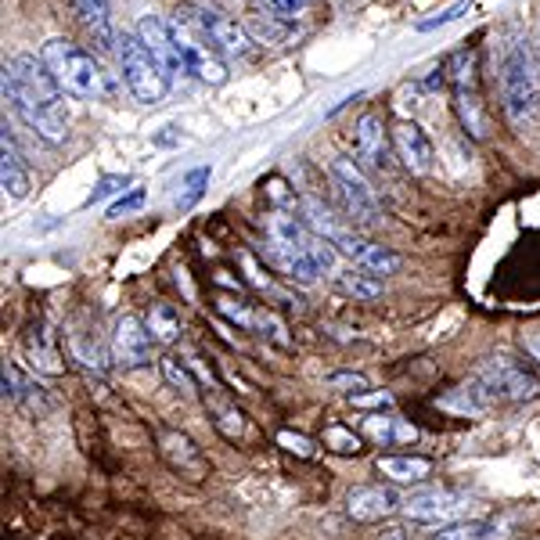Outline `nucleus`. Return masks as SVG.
Wrapping results in <instances>:
<instances>
[{
	"mask_svg": "<svg viewBox=\"0 0 540 540\" xmlns=\"http://www.w3.org/2000/svg\"><path fill=\"white\" fill-rule=\"evenodd\" d=\"M62 98V87L54 83L40 54H15L4 65V101L26 130H33L47 144H62L69 137Z\"/></svg>",
	"mask_w": 540,
	"mask_h": 540,
	"instance_id": "1",
	"label": "nucleus"
},
{
	"mask_svg": "<svg viewBox=\"0 0 540 540\" xmlns=\"http://www.w3.org/2000/svg\"><path fill=\"white\" fill-rule=\"evenodd\" d=\"M40 58H44L54 83H58L62 94H69V98L76 101L112 98V80H108L105 65L90 51H83V47H76L72 40H65V36H51V40L40 47Z\"/></svg>",
	"mask_w": 540,
	"mask_h": 540,
	"instance_id": "2",
	"label": "nucleus"
},
{
	"mask_svg": "<svg viewBox=\"0 0 540 540\" xmlns=\"http://www.w3.org/2000/svg\"><path fill=\"white\" fill-rule=\"evenodd\" d=\"M501 108L515 130H526L540 112V76L526 40H512L501 58Z\"/></svg>",
	"mask_w": 540,
	"mask_h": 540,
	"instance_id": "3",
	"label": "nucleus"
},
{
	"mask_svg": "<svg viewBox=\"0 0 540 540\" xmlns=\"http://www.w3.org/2000/svg\"><path fill=\"white\" fill-rule=\"evenodd\" d=\"M447 69V87H450V105L458 116L461 130L472 141H486L490 134V112L483 101V83H479V51L465 47V51L450 54Z\"/></svg>",
	"mask_w": 540,
	"mask_h": 540,
	"instance_id": "4",
	"label": "nucleus"
},
{
	"mask_svg": "<svg viewBox=\"0 0 540 540\" xmlns=\"http://www.w3.org/2000/svg\"><path fill=\"white\" fill-rule=\"evenodd\" d=\"M116 58H119V72H123V83H126V90L134 94V101H141V105H159V101L170 94V87H173L170 72L155 62L152 51L141 44V36L137 33L119 36Z\"/></svg>",
	"mask_w": 540,
	"mask_h": 540,
	"instance_id": "5",
	"label": "nucleus"
},
{
	"mask_svg": "<svg viewBox=\"0 0 540 540\" xmlns=\"http://www.w3.org/2000/svg\"><path fill=\"white\" fill-rule=\"evenodd\" d=\"M170 22H173V36H177L180 58H184V65H188L191 76H195V80H202V83H209V87H224V83H227V62L213 51V44H209L206 33L198 29L195 18L184 11V4L173 11Z\"/></svg>",
	"mask_w": 540,
	"mask_h": 540,
	"instance_id": "6",
	"label": "nucleus"
},
{
	"mask_svg": "<svg viewBox=\"0 0 540 540\" xmlns=\"http://www.w3.org/2000/svg\"><path fill=\"white\" fill-rule=\"evenodd\" d=\"M328 177H332L335 195L342 198V209H346V216H350L353 224L375 227L378 220H382L378 195H375V188H371V180L364 177L357 159H346V155H342V159H332Z\"/></svg>",
	"mask_w": 540,
	"mask_h": 540,
	"instance_id": "7",
	"label": "nucleus"
},
{
	"mask_svg": "<svg viewBox=\"0 0 540 540\" xmlns=\"http://www.w3.org/2000/svg\"><path fill=\"white\" fill-rule=\"evenodd\" d=\"M483 382V389L504 404H526V400H537L540 396V378L533 371H526L519 360H512L508 353H494V357H486L483 364L476 368V375Z\"/></svg>",
	"mask_w": 540,
	"mask_h": 540,
	"instance_id": "8",
	"label": "nucleus"
},
{
	"mask_svg": "<svg viewBox=\"0 0 540 540\" xmlns=\"http://www.w3.org/2000/svg\"><path fill=\"white\" fill-rule=\"evenodd\" d=\"M184 11L195 18L198 29L206 33V40L220 58H238L242 62L252 54V33L238 18L224 15L220 8H209V4H184Z\"/></svg>",
	"mask_w": 540,
	"mask_h": 540,
	"instance_id": "9",
	"label": "nucleus"
},
{
	"mask_svg": "<svg viewBox=\"0 0 540 540\" xmlns=\"http://www.w3.org/2000/svg\"><path fill=\"white\" fill-rule=\"evenodd\" d=\"M465 512L468 497L458 490H447V486H429V490L404 497V515L414 522H425V526H450V522L465 519Z\"/></svg>",
	"mask_w": 540,
	"mask_h": 540,
	"instance_id": "10",
	"label": "nucleus"
},
{
	"mask_svg": "<svg viewBox=\"0 0 540 540\" xmlns=\"http://www.w3.org/2000/svg\"><path fill=\"white\" fill-rule=\"evenodd\" d=\"M152 346H155V335L148 332V324L134 314H123L112 328V360H116L119 368H144V364H152Z\"/></svg>",
	"mask_w": 540,
	"mask_h": 540,
	"instance_id": "11",
	"label": "nucleus"
},
{
	"mask_svg": "<svg viewBox=\"0 0 540 540\" xmlns=\"http://www.w3.org/2000/svg\"><path fill=\"white\" fill-rule=\"evenodd\" d=\"M353 152H357L360 166H368L375 173L389 170V155H396L393 134L386 130V119L378 112H364L357 119V126H353Z\"/></svg>",
	"mask_w": 540,
	"mask_h": 540,
	"instance_id": "12",
	"label": "nucleus"
},
{
	"mask_svg": "<svg viewBox=\"0 0 540 540\" xmlns=\"http://www.w3.org/2000/svg\"><path fill=\"white\" fill-rule=\"evenodd\" d=\"M159 454H162V461H166L170 472L191 479V483H202V479L209 476V458L202 454V447L191 440L188 432L162 429L159 432Z\"/></svg>",
	"mask_w": 540,
	"mask_h": 540,
	"instance_id": "13",
	"label": "nucleus"
},
{
	"mask_svg": "<svg viewBox=\"0 0 540 540\" xmlns=\"http://www.w3.org/2000/svg\"><path fill=\"white\" fill-rule=\"evenodd\" d=\"M134 33L141 36V44L152 51L155 62L170 72V80H177V76H184V72H188L184 58H180V47H177V36H173V22H170V18L141 15V22H137Z\"/></svg>",
	"mask_w": 540,
	"mask_h": 540,
	"instance_id": "14",
	"label": "nucleus"
},
{
	"mask_svg": "<svg viewBox=\"0 0 540 540\" xmlns=\"http://www.w3.org/2000/svg\"><path fill=\"white\" fill-rule=\"evenodd\" d=\"M393 152L400 159V166L407 173H418V177H425L432 170V162H436V148H432L429 134L418 123H411V119L393 126Z\"/></svg>",
	"mask_w": 540,
	"mask_h": 540,
	"instance_id": "15",
	"label": "nucleus"
},
{
	"mask_svg": "<svg viewBox=\"0 0 540 540\" xmlns=\"http://www.w3.org/2000/svg\"><path fill=\"white\" fill-rule=\"evenodd\" d=\"M396 512H404V497L393 486H357L346 497V515L353 522H382Z\"/></svg>",
	"mask_w": 540,
	"mask_h": 540,
	"instance_id": "16",
	"label": "nucleus"
},
{
	"mask_svg": "<svg viewBox=\"0 0 540 540\" xmlns=\"http://www.w3.org/2000/svg\"><path fill=\"white\" fill-rule=\"evenodd\" d=\"M76 11H80V22L87 29V36L94 40L101 54L108 51H119V33L112 26V8H108V0H76Z\"/></svg>",
	"mask_w": 540,
	"mask_h": 540,
	"instance_id": "17",
	"label": "nucleus"
},
{
	"mask_svg": "<svg viewBox=\"0 0 540 540\" xmlns=\"http://www.w3.org/2000/svg\"><path fill=\"white\" fill-rule=\"evenodd\" d=\"M360 436L378 447H400V443H414L418 440V429L396 414H364L360 418Z\"/></svg>",
	"mask_w": 540,
	"mask_h": 540,
	"instance_id": "18",
	"label": "nucleus"
},
{
	"mask_svg": "<svg viewBox=\"0 0 540 540\" xmlns=\"http://www.w3.org/2000/svg\"><path fill=\"white\" fill-rule=\"evenodd\" d=\"M436 407H440V411L458 414V418H479V414H486L490 407H494V396L486 393L479 378H468L465 386L450 389L447 396H440Z\"/></svg>",
	"mask_w": 540,
	"mask_h": 540,
	"instance_id": "19",
	"label": "nucleus"
},
{
	"mask_svg": "<svg viewBox=\"0 0 540 540\" xmlns=\"http://www.w3.org/2000/svg\"><path fill=\"white\" fill-rule=\"evenodd\" d=\"M0 184H4V195L8 198H26L29 195L26 159H22V152H18V144L11 141L8 126H4V137H0Z\"/></svg>",
	"mask_w": 540,
	"mask_h": 540,
	"instance_id": "20",
	"label": "nucleus"
},
{
	"mask_svg": "<svg viewBox=\"0 0 540 540\" xmlns=\"http://www.w3.org/2000/svg\"><path fill=\"white\" fill-rule=\"evenodd\" d=\"M375 468L389 483H425L432 476V461L422 454H382Z\"/></svg>",
	"mask_w": 540,
	"mask_h": 540,
	"instance_id": "21",
	"label": "nucleus"
},
{
	"mask_svg": "<svg viewBox=\"0 0 540 540\" xmlns=\"http://www.w3.org/2000/svg\"><path fill=\"white\" fill-rule=\"evenodd\" d=\"M26 357H29V368L44 371V375H62L65 364H62V353L54 346L51 332H47V324H33V332L26 335Z\"/></svg>",
	"mask_w": 540,
	"mask_h": 540,
	"instance_id": "22",
	"label": "nucleus"
},
{
	"mask_svg": "<svg viewBox=\"0 0 540 540\" xmlns=\"http://www.w3.org/2000/svg\"><path fill=\"white\" fill-rule=\"evenodd\" d=\"M382 288H386V281L371 278V274H364V270H342L339 278H335V292H339V296L357 299V303L378 299L382 296Z\"/></svg>",
	"mask_w": 540,
	"mask_h": 540,
	"instance_id": "23",
	"label": "nucleus"
},
{
	"mask_svg": "<svg viewBox=\"0 0 540 540\" xmlns=\"http://www.w3.org/2000/svg\"><path fill=\"white\" fill-rule=\"evenodd\" d=\"M144 324H148V332L155 335V342H166V346H173V342L180 339V332H184L177 306L170 303H155L152 310H148V321Z\"/></svg>",
	"mask_w": 540,
	"mask_h": 540,
	"instance_id": "24",
	"label": "nucleus"
},
{
	"mask_svg": "<svg viewBox=\"0 0 540 540\" xmlns=\"http://www.w3.org/2000/svg\"><path fill=\"white\" fill-rule=\"evenodd\" d=\"M400 252H393L389 245H378L371 242V249L360 256L357 270H364V274H371V278H389V274H396L400 270Z\"/></svg>",
	"mask_w": 540,
	"mask_h": 540,
	"instance_id": "25",
	"label": "nucleus"
},
{
	"mask_svg": "<svg viewBox=\"0 0 540 540\" xmlns=\"http://www.w3.org/2000/svg\"><path fill=\"white\" fill-rule=\"evenodd\" d=\"M206 407H209V418H213L216 432H220L224 440H238L245 432V418L234 404H227V400H213V404H209L206 400Z\"/></svg>",
	"mask_w": 540,
	"mask_h": 540,
	"instance_id": "26",
	"label": "nucleus"
},
{
	"mask_svg": "<svg viewBox=\"0 0 540 540\" xmlns=\"http://www.w3.org/2000/svg\"><path fill=\"white\" fill-rule=\"evenodd\" d=\"M321 443L332 450V454H342V458H353V454L364 450V436L353 432L350 425H328V429L321 432Z\"/></svg>",
	"mask_w": 540,
	"mask_h": 540,
	"instance_id": "27",
	"label": "nucleus"
},
{
	"mask_svg": "<svg viewBox=\"0 0 540 540\" xmlns=\"http://www.w3.org/2000/svg\"><path fill=\"white\" fill-rule=\"evenodd\" d=\"M159 368H162V378L170 382L173 389H180V393H195L198 389V378L195 371L188 368V360H180L177 353H166V357L159 360Z\"/></svg>",
	"mask_w": 540,
	"mask_h": 540,
	"instance_id": "28",
	"label": "nucleus"
},
{
	"mask_svg": "<svg viewBox=\"0 0 540 540\" xmlns=\"http://www.w3.org/2000/svg\"><path fill=\"white\" fill-rule=\"evenodd\" d=\"M252 332H260L263 339H270L274 346H281V350H288V346H292L285 321H281L274 310H256V324H252Z\"/></svg>",
	"mask_w": 540,
	"mask_h": 540,
	"instance_id": "29",
	"label": "nucleus"
},
{
	"mask_svg": "<svg viewBox=\"0 0 540 540\" xmlns=\"http://www.w3.org/2000/svg\"><path fill=\"white\" fill-rule=\"evenodd\" d=\"M69 353H72V360H80L83 368H94L98 375H105L108 371V360H105V353H101L98 342H87V339H80V335H69Z\"/></svg>",
	"mask_w": 540,
	"mask_h": 540,
	"instance_id": "30",
	"label": "nucleus"
},
{
	"mask_svg": "<svg viewBox=\"0 0 540 540\" xmlns=\"http://www.w3.org/2000/svg\"><path fill=\"white\" fill-rule=\"evenodd\" d=\"M209 177H213V170H209V166H195V170L184 173V191H180L177 206H180V209H191V206H195L198 198L206 195Z\"/></svg>",
	"mask_w": 540,
	"mask_h": 540,
	"instance_id": "31",
	"label": "nucleus"
},
{
	"mask_svg": "<svg viewBox=\"0 0 540 540\" xmlns=\"http://www.w3.org/2000/svg\"><path fill=\"white\" fill-rule=\"evenodd\" d=\"M486 522L472 519V522H450V526H440V530L432 533V540H486Z\"/></svg>",
	"mask_w": 540,
	"mask_h": 540,
	"instance_id": "32",
	"label": "nucleus"
},
{
	"mask_svg": "<svg viewBox=\"0 0 540 540\" xmlns=\"http://www.w3.org/2000/svg\"><path fill=\"white\" fill-rule=\"evenodd\" d=\"M216 310H220L227 321L238 324V328H245V332H252V324H256V310H252L249 303H242V299L220 296V299H216Z\"/></svg>",
	"mask_w": 540,
	"mask_h": 540,
	"instance_id": "33",
	"label": "nucleus"
},
{
	"mask_svg": "<svg viewBox=\"0 0 540 540\" xmlns=\"http://www.w3.org/2000/svg\"><path fill=\"white\" fill-rule=\"evenodd\" d=\"M278 447H285L288 454H296V458H303V461H310V458H317V443L310 440V436H303V432H292V429H281L278 436Z\"/></svg>",
	"mask_w": 540,
	"mask_h": 540,
	"instance_id": "34",
	"label": "nucleus"
},
{
	"mask_svg": "<svg viewBox=\"0 0 540 540\" xmlns=\"http://www.w3.org/2000/svg\"><path fill=\"white\" fill-rule=\"evenodd\" d=\"M242 263H245V270H249V285L252 288H260V292H267L270 299H278V303H288V292H281L278 285H274V278L270 274H263L260 267H256V260H252L249 252L242 256Z\"/></svg>",
	"mask_w": 540,
	"mask_h": 540,
	"instance_id": "35",
	"label": "nucleus"
},
{
	"mask_svg": "<svg viewBox=\"0 0 540 540\" xmlns=\"http://www.w3.org/2000/svg\"><path fill=\"white\" fill-rule=\"evenodd\" d=\"M465 11H472V0H458V4H450V8H443L440 15H432V18H422V22H414V29L418 33H432V29H440V26H450V22H458Z\"/></svg>",
	"mask_w": 540,
	"mask_h": 540,
	"instance_id": "36",
	"label": "nucleus"
},
{
	"mask_svg": "<svg viewBox=\"0 0 540 540\" xmlns=\"http://www.w3.org/2000/svg\"><path fill=\"white\" fill-rule=\"evenodd\" d=\"M350 404L364 414H382V411L393 407V393H386V389H368V393L350 396Z\"/></svg>",
	"mask_w": 540,
	"mask_h": 540,
	"instance_id": "37",
	"label": "nucleus"
},
{
	"mask_svg": "<svg viewBox=\"0 0 540 540\" xmlns=\"http://www.w3.org/2000/svg\"><path fill=\"white\" fill-rule=\"evenodd\" d=\"M328 389H342V393L360 396V393H368L371 382L360 375V371H335V375H328Z\"/></svg>",
	"mask_w": 540,
	"mask_h": 540,
	"instance_id": "38",
	"label": "nucleus"
},
{
	"mask_svg": "<svg viewBox=\"0 0 540 540\" xmlns=\"http://www.w3.org/2000/svg\"><path fill=\"white\" fill-rule=\"evenodd\" d=\"M144 206V188H130L126 195H119L112 206H108V220H119V216H130Z\"/></svg>",
	"mask_w": 540,
	"mask_h": 540,
	"instance_id": "39",
	"label": "nucleus"
},
{
	"mask_svg": "<svg viewBox=\"0 0 540 540\" xmlns=\"http://www.w3.org/2000/svg\"><path fill=\"white\" fill-rule=\"evenodd\" d=\"M130 184H134L130 177H101L98 184H94V191H90V202H101V198L108 195H123Z\"/></svg>",
	"mask_w": 540,
	"mask_h": 540,
	"instance_id": "40",
	"label": "nucleus"
},
{
	"mask_svg": "<svg viewBox=\"0 0 540 540\" xmlns=\"http://www.w3.org/2000/svg\"><path fill=\"white\" fill-rule=\"evenodd\" d=\"M29 382L22 378V371H18V364H11V360H4V396H11V400H18V396L26 393Z\"/></svg>",
	"mask_w": 540,
	"mask_h": 540,
	"instance_id": "41",
	"label": "nucleus"
},
{
	"mask_svg": "<svg viewBox=\"0 0 540 540\" xmlns=\"http://www.w3.org/2000/svg\"><path fill=\"white\" fill-rule=\"evenodd\" d=\"M522 350L530 353V357L540 364V328H533V332H522Z\"/></svg>",
	"mask_w": 540,
	"mask_h": 540,
	"instance_id": "42",
	"label": "nucleus"
},
{
	"mask_svg": "<svg viewBox=\"0 0 540 540\" xmlns=\"http://www.w3.org/2000/svg\"><path fill=\"white\" fill-rule=\"evenodd\" d=\"M378 540H414L411 530H404V526H389V530L378 533Z\"/></svg>",
	"mask_w": 540,
	"mask_h": 540,
	"instance_id": "43",
	"label": "nucleus"
},
{
	"mask_svg": "<svg viewBox=\"0 0 540 540\" xmlns=\"http://www.w3.org/2000/svg\"><path fill=\"white\" fill-rule=\"evenodd\" d=\"M533 65H537V76H540V22H537V29H533Z\"/></svg>",
	"mask_w": 540,
	"mask_h": 540,
	"instance_id": "44",
	"label": "nucleus"
},
{
	"mask_svg": "<svg viewBox=\"0 0 540 540\" xmlns=\"http://www.w3.org/2000/svg\"><path fill=\"white\" fill-rule=\"evenodd\" d=\"M166 134H155V144H177V134H170V130H177V126H162Z\"/></svg>",
	"mask_w": 540,
	"mask_h": 540,
	"instance_id": "45",
	"label": "nucleus"
}]
</instances>
